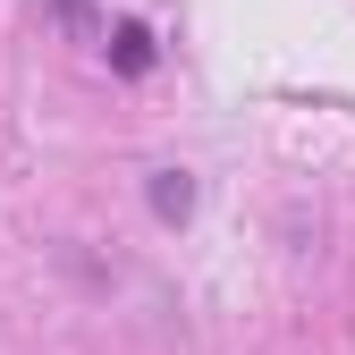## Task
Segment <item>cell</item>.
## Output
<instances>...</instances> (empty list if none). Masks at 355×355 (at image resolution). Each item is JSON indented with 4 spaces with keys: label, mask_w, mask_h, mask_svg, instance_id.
Returning <instances> with one entry per match:
<instances>
[{
    "label": "cell",
    "mask_w": 355,
    "mask_h": 355,
    "mask_svg": "<svg viewBox=\"0 0 355 355\" xmlns=\"http://www.w3.org/2000/svg\"><path fill=\"white\" fill-rule=\"evenodd\" d=\"M153 211H161V220H187V211H195L187 169H161V178H153Z\"/></svg>",
    "instance_id": "1"
},
{
    "label": "cell",
    "mask_w": 355,
    "mask_h": 355,
    "mask_svg": "<svg viewBox=\"0 0 355 355\" xmlns=\"http://www.w3.org/2000/svg\"><path fill=\"white\" fill-rule=\"evenodd\" d=\"M110 60H119L127 76H136V68H153V34H144V26H119V34H110Z\"/></svg>",
    "instance_id": "2"
}]
</instances>
